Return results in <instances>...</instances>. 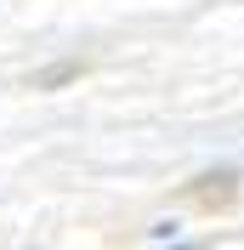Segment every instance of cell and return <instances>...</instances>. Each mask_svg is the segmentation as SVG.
<instances>
[{
	"instance_id": "obj_1",
	"label": "cell",
	"mask_w": 244,
	"mask_h": 250,
	"mask_svg": "<svg viewBox=\"0 0 244 250\" xmlns=\"http://www.w3.org/2000/svg\"><path fill=\"white\" fill-rule=\"evenodd\" d=\"M187 199H193L199 210H233V205H239V176L233 171H210V176H199V182L187 188Z\"/></svg>"
},
{
	"instance_id": "obj_2",
	"label": "cell",
	"mask_w": 244,
	"mask_h": 250,
	"mask_svg": "<svg viewBox=\"0 0 244 250\" xmlns=\"http://www.w3.org/2000/svg\"><path fill=\"white\" fill-rule=\"evenodd\" d=\"M80 74H85V62L68 57V62H51V68H40L29 85H34V91H57V85H68V80H80Z\"/></svg>"
}]
</instances>
